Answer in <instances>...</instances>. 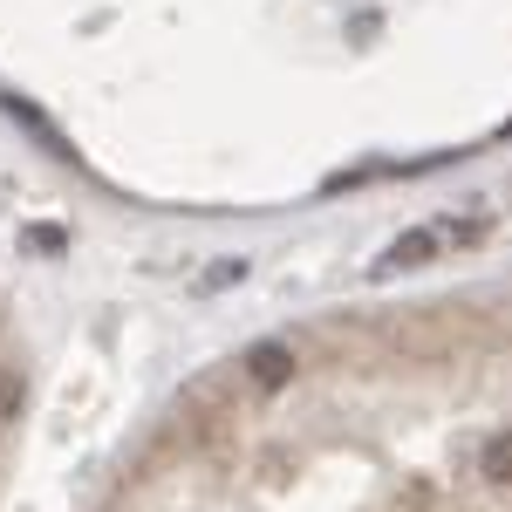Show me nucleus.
<instances>
[{
  "label": "nucleus",
  "mask_w": 512,
  "mask_h": 512,
  "mask_svg": "<svg viewBox=\"0 0 512 512\" xmlns=\"http://www.w3.org/2000/svg\"><path fill=\"white\" fill-rule=\"evenodd\" d=\"M294 369H301L294 342H253V349L239 355V383H246L253 396H280L287 383H294Z\"/></svg>",
  "instance_id": "nucleus-1"
},
{
  "label": "nucleus",
  "mask_w": 512,
  "mask_h": 512,
  "mask_svg": "<svg viewBox=\"0 0 512 512\" xmlns=\"http://www.w3.org/2000/svg\"><path fill=\"white\" fill-rule=\"evenodd\" d=\"M437 246H444V226H417V233H403L390 246V260H383V274H390V267H424V260H437Z\"/></svg>",
  "instance_id": "nucleus-3"
},
{
  "label": "nucleus",
  "mask_w": 512,
  "mask_h": 512,
  "mask_svg": "<svg viewBox=\"0 0 512 512\" xmlns=\"http://www.w3.org/2000/svg\"><path fill=\"white\" fill-rule=\"evenodd\" d=\"M478 478H485L492 492H512V431H492L478 444Z\"/></svg>",
  "instance_id": "nucleus-2"
},
{
  "label": "nucleus",
  "mask_w": 512,
  "mask_h": 512,
  "mask_svg": "<svg viewBox=\"0 0 512 512\" xmlns=\"http://www.w3.org/2000/svg\"><path fill=\"white\" fill-rule=\"evenodd\" d=\"M28 246H41V253H62V246H69V233H62V226H28Z\"/></svg>",
  "instance_id": "nucleus-4"
}]
</instances>
